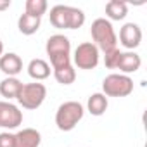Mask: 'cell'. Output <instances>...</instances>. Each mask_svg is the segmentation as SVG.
<instances>
[{"instance_id": "1", "label": "cell", "mask_w": 147, "mask_h": 147, "mask_svg": "<svg viewBox=\"0 0 147 147\" xmlns=\"http://www.w3.org/2000/svg\"><path fill=\"white\" fill-rule=\"evenodd\" d=\"M50 24L57 30H78L85 23V12L78 7L54 5L50 9Z\"/></svg>"}, {"instance_id": "2", "label": "cell", "mask_w": 147, "mask_h": 147, "mask_svg": "<svg viewBox=\"0 0 147 147\" xmlns=\"http://www.w3.org/2000/svg\"><path fill=\"white\" fill-rule=\"evenodd\" d=\"M90 35H92V40H94L92 43L102 52H109V50L118 47V36L114 33V28H113L111 21L106 19V18H97L92 23Z\"/></svg>"}, {"instance_id": "3", "label": "cell", "mask_w": 147, "mask_h": 147, "mask_svg": "<svg viewBox=\"0 0 147 147\" xmlns=\"http://www.w3.org/2000/svg\"><path fill=\"white\" fill-rule=\"evenodd\" d=\"M45 50H47V55L50 57V64L54 69L71 64V55H69L71 42L67 36L59 35V33L52 35L45 43Z\"/></svg>"}, {"instance_id": "4", "label": "cell", "mask_w": 147, "mask_h": 147, "mask_svg": "<svg viewBox=\"0 0 147 147\" xmlns=\"http://www.w3.org/2000/svg\"><path fill=\"white\" fill-rule=\"evenodd\" d=\"M83 114H85V109L80 102H76V100L62 102L55 113V125L61 131H71L82 121Z\"/></svg>"}, {"instance_id": "5", "label": "cell", "mask_w": 147, "mask_h": 147, "mask_svg": "<svg viewBox=\"0 0 147 147\" xmlns=\"http://www.w3.org/2000/svg\"><path fill=\"white\" fill-rule=\"evenodd\" d=\"M131 92H133V80L126 75L113 73L102 82V94L106 97H126Z\"/></svg>"}, {"instance_id": "6", "label": "cell", "mask_w": 147, "mask_h": 147, "mask_svg": "<svg viewBox=\"0 0 147 147\" xmlns=\"http://www.w3.org/2000/svg\"><path fill=\"white\" fill-rule=\"evenodd\" d=\"M47 97V88L43 83H26L23 85L19 95H18V102L21 104V107L24 109H38L43 100Z\"/></svg>"}, {"instance_id": "7", "label": "cell", "mask_w": 147, "mask_h": 147, "mask_svg": "<svg viewBox=\"0 0 147 147\" xmlns=\"http://www.w3.org/2000/svg\"><path fill=\"white\" fill-rule=\"evenodd\" d=\"M100 59V50L92 42H83L76 47L73 61L80 69H95Z\"/></svg>"}, {"instance_id": "8", "label": "cell", "mask_w": 147, "mask_h": 147, "mask_svg": "<svg viewBox=\"0 0 147 147\" xmlns=\"http://www.w3.org/2000/svg\"><path fill=\"white\" fill-rule=\"evenodd\" d=\"M23 123V113L18 106L7 100H0V128L14 130Z\"/></svg>"}, {"instance_id": "9", "label": "cell", "mask_w": 147, "mask_h": 147, "mask_svg": "<svg viewBox=\"0 0 147 147\" xmlns=\"http://www.w3.org/2000/svg\"><path fill=\"white\" fill-rule=\"evenodd\" d=\"M119 42L128 50L137 49L140 45V42H142V30H140V26L135 24V23L123 24V28L119 30Z\"/></svg>"}, {"instance_id": "10", "label": "cell", "mask_w": 147, "mask_h": 147, "mask_svg": "<svg viewBox=\"0 0 147 147\" xmlns=\"http://www.w3.org/2000/svg\"><path fill=\"white\" fill-rule=\"evenodd\" d=\"M0 71L7 75L9 78H16L19 73L23 71V61L18 54L7 52L0 55Z\"/></svg>"}, {"instance_id": "11", "label": "cell", "mask_w": 147, "mask_h": 147, "mask_svg": "<svg viewBox=\"0 0 147 147\" xmlns=\"http://www.w3.org/2000/svg\"><path fill=\"white\" fill-rule=\"evenodd\" d=\"M140 64H142L140 55H138V54H135L133 50H128V52H121L116 69H119L123 75H126V76H128L130 73H137V71L140 69Z\"/></svg>"}, {"instance_id": "12", "label": "cell", "mask_w": 147, "mask_h": 147, "mask_svg": "<svg viewBox=\"0 0 147 147\" xmlns=\"http://www.w3.org/2000/svg\"><path fill=\"white\" fill-rule=\"evenodd\" d=\"M16 135V147H38L42 142V135L35 128H23Z\"/></svg>"}, {"instance_id": "13", "label": "cell", "mask_w": 147, "mask_h": 147, "mask_svg": "<svg viewBox=\"0 0 147 147\" xmlns=\"http://www.w3.org/2000/svg\"><path fill=\"white\" fill-rule=\"evenodd\" d=\"M28 75L36 80V82H42L45 78L50 76V66L47 61L43 59H33L30 64H28Z\"/></svg>"}, {"instance_id": "14", "label": "cell", "mask_w": 147, "mask_h": 147, "mask_svg": "<svg viewBox=\"0 0 147 147\" xmlns=\"http://www.w3.org/2000/svg\"><path fill=\"white\" fill-rule=\"evenodd\" d=\"M107 106H109L107 97L104 94H100V92L92 94L88 97V100H87V109H88V113L92 116H102L107 111Z\"/></svg>"}, {"instance_id": "15", "label": "cell", "mask_w": 147, "mask_h": 147, "mask_svg": "<svg viewBox=\"0 0 147 147\" xmlns=\"http://www.w3.org/2000/svg\"><path fill=\"white\" fill-rule=\"evenodd\" d=\"M40 24H42V18H35V16H30V14H21L19 19H18V28L23 35H33L40 30Z\"/></svg>"}, {"instance_id": "16", "label": "cell", "mask_w": 147, "mask_h": 147, "mask_svg": "<svg viewBox=\"0 0 147 147\" xmlns=\"http://www.w3.org/2000/svg\"><path fill=\"white\" fill-rule=\"evenodd\" d=\"M21 88H23V83L18 78H9L7 76L5 80L0 82V95L5 97V99H9V100L11 99H18Z\"/></svg>"}, {"instance_id": "17", "label": "cell", "mask_w": 147, "mask_h": 147, "mask_svg": "<svg viewBox=\"0 0 147 147\" xmlns=\"http://www.w3.org/2000/svg\"><path fill=\"white\" fill-rule=\"evenodd\" d=\"M128 14V4L121 0H111L106 4V16L113 21H121Z\"/></svg>"}, {"instance_id": "18", "label": "cell", "mask_w": 147, "mask_h": 147, "mask_svg": "<svg viewBox=\"0 0 147 147\" xmlns=\"http://www.w3.org/2000/svg\"><path fill=\"white\" fill-rule=\"evenodd\" d=\"M54 76H55V80L61 85H71L76 80V71H75V67H73V64H67V66L54 69Z\"/></svg>"}, {"instance_id": "19", "label": "cell", "mask_w": 147, "mask_h": 147, "mask_svg": "<svg viewBox=\"0 0 147 147\" xmlns=\"http://www.w3.org/2000/svg\"><path fill=\"white\" fill-rule=\"evenodd\" d=\"M47 7L49 5H47L45 0H26V4H24L26 14L35 16V18H42L47 12Z\"/></svg>"}, {"instance_id": "20", "label": "cell", "mask_w": 147, "mask_h": 147, "mask_svg": "<svg viewBox=\"0 0 147 147\" xmlns=\"http://www.w3.org/2000/svg\"><path fill=\"white\" fill-rule=\"evenodd\" d=\"M119 55H121V50L118 47L113 49V50H109V52H104V64H106V67L116 69L118 61H119Z\"/></svg>"}, {"instance_id": "21", "label": "cell", "mask_w": 147, "mask_h": 147, "mask_svg": "<svg viewBox=\"0 0 147 147\" xmlns=\"http://www.w3.org/2000/svg\"><path fill=\"white\" fill-rule=\"evenodd\" d=\"M0 147H16V135L2 131L0 133Z\"/></svg>"}, {"instance_id": "22", "label": "cell", "mask_w": 147, "mask_h": 147, "mask_svg": "<svg viewBox=\"0 0 147 147\" xmlns=\"http://www.w3.org/2000/svg\"><path fill=\"white\" fill-rule=\"evenodd\" d=\"M11 7V0H0V11H5Z\"/></svg>"}, {"instance_id": "23", "label": "cell", "mask_w": 147, "mask_h": 147, "mask_svg": "<svg viewBox=\"0 0 147 147\" xmlns=\"http://www.w3.org/2000/svg\"><path fill=\"white\" fill-rule=\"evenodd\" d=\"M2 54H4V42L0 40V55H2Z\"/></svg>"}]
</instances>
